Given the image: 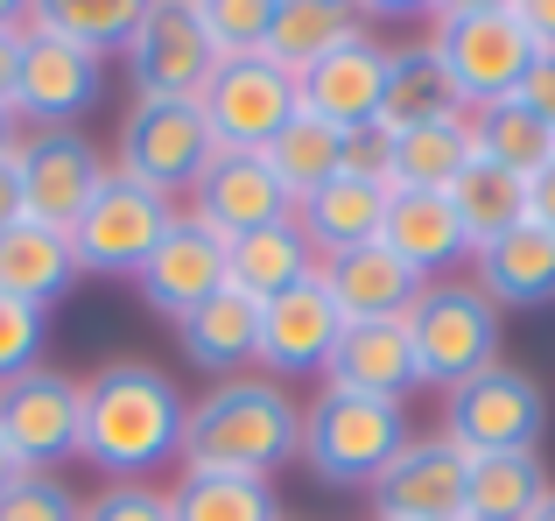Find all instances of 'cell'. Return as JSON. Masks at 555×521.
I'll use <instances>...</instances> for the list:
<instances>
[{"instance_id": "obj_1", "label": "cell", "mask_w": 555, "mask_h": 521, "mask_svg": "<svg viewBox=\"0 0 555 521\" xmlns=\"http://www.w3.org/2000/svg\"><path fill=\"white\" fill-rule=\"evenodd\" d=\"M183 387L149 359H106L85 373V416H78V458L106 472V486H155V472L183 466Z\"/></svg>"}, {"instance_id": "obj_2", "label": "cell", "mask_w": 555, "mask_h": 521, "mask_svg": "<svg viewBox=\"0 0 555 521\" xmlns=\"http://www.w3.org/2000/svg\"><path fill=\"white\" fill-rule=\"evenodd\" d=\"M302 452V409L282 381L240 373L211 381L183 416V466L177 472H240V480H274Z\"/></svg>"}, {"instance_id": "obj_3", "label": "cell", "mask_w": 555, "mask_h": 521, "mask_svg": "<svg viewBox=\"0 0 555 521\" xmlns=\"http://www.w3.org/2000/svg\"><path fill=\"white\" fill-rule=\"evenodd\" d=\"M422 42L443 64L464 113L492 106V99H514L528 64H534V36H528L514 0H450V8L429 14V36Z\"/></svg>"}, {"instance_id": "obj_4", "label": "cell", "mask_w": 555, "mask_h": 521, "mask_svg": "<svg viewBox=\"0 0 555 521\" xmlns=\"http://www.w3.org/2000/svg\"><path fill=\"white\" fill-rule=\"evenodd\" d=\"M408 409L379 395H345V387H317V402L302 409V452L296 466H310V480L324 486H366L408 452Z\"/></svg>"}, {"instance_id": "obj_5", "label": "cell", "mask_w": 555, "mask_h": 521, "mask_svg": "<svg viewBox=\"0 0 555 521\" xmlns=\"http://www.w3.org/2000/svg\"><path fill=\"white\" fill-rule=\"evenodd\" d=\"M408 345H415L422 387H464L472 373L500 367V310L478 282H422V296L408 303Z\"/></svg>"}, {"instance_id": "obj_6", "label": "cell", "mask_w": 555, "mask_h": 521, "mask_svg": "<svg viewBox=\"0 0 555 521\" xmlns=\"http://www.w3.org/2000/svg\"><path fill=\"white\" fill-rule=\"evenodd\" d=\"M211 155H218V141H211V127H204L197 99H127L113 169H127L134 183H149V191H163L169 205H177V191L183 198L197 191Z\"/></svg>"}, {"instance_id": "obj_7", "label": "cell", "mask_w": 555, "mask_h": 521, "mask_svg": "<svg viewBox=\"0 0 555 521\" xmlns=\"http://www.w3.org/2000/svg\"><path fill=\"white\" fill-rule=\"evenodd\" d=\"M542 430H548L542 381L506 367V359L443 395V437L472 458L478 452H542Z\"/></svg>"}, {"instance_id": "obj_8", "label": "cell", "mask_w": 555, "mask_h": 521, "mask_svg": "<svg viewBox=\"0 0 555 521\" xmlns=\"http://www.w3.org/2000/svg\"><path fill=\"white\" fill-rule=\"evenodd\" d=\"M177 226V205L149 183H134L127 169H106V183L92 191V205L70 226V247H78L85 275H127L134 282L141 260L155 254V240Z\"/></svg>"}, {"instance_id": "obj_9", "label": "cell", "mask_w": 555, "mask_h": 521, "mask_svg": "<svg viewBox=\"0 0 555 521\" xmlns=\"http://www.w3.org/2000/svg\"><path fill=\"white\" fill-rule=\"evenodd\" d=\"M197 113H204V127H211L218 149L260 155L302 113V92L274 56L254 50V56H225V64L211 71V85L197 92Z\"/></svg>"}, {"instance_id": "obj_10", "label": "cell", "mask_w": 555, "mask_h": 521, "mask_svg": "<svg viewBox=\"0 0 555 521\" xmlns=\"http://www.w3.org/2000/svg\"><path fill=\"white\" fill-rule=\"evenodd\" d=\"M106 99V56L50 36L22 14V64H14V120L28 127H78Z\"/></svg>"}, {"instance_id": "obj_11", "label": "cell", "mask_w": 555, "mask_h": 521, "mask_svg": "<svg viewBox=\"0 0 555 521\" xmlns=\"http://www.w3.org/2000/svg\"><path fill=\"white\" fill-rule=\"evenodd\" d=\"M106 155L78 135V127H28L14 149V183H22V219L70 233L92 191L106 183Z\"/></svg>"}, {"instance_id": "obj_12", "label": "cell", "mask_w": 555, "mask_h": 521, "mask_svg": "<svg viewBox=\"0 0 555 521\" xmlns=\"http://www.w3.org/2000/svg\"><path fill=\"white\" fill-rule=\"evenodd\" d=\"M78 416H85V381L64 367H28L0 387V437L22 458V472H56L78 458Z\"/></svg>"}, {"instance_id": "obj_13", "label": "cell", "mask_w": 555, "mask_h": 521, "mask_svg": "<svg viewBox=\"0 0 555 521\" xmlns=\"http://www.w3.org/2000/svg\"><path fill=\"white\" fill-rule=\"evenodd\" d=\"M218 56L204 42L197 0H155L141 8V28L127 42V85L134 99H197L211 85Z\"/></svg>"}, {"instance_id": "obj_14", "label": "cell", "mask_w": 555, "mask_h": 521, "mask_svg": "<svg viewBox=\"0 0 555 521\" xmlns=\"http://www.w3.org/2000/svg\"><path fill=\"white\" fill-rule=\"evenodd\" d=\"M338 339H345V317H338V303H331L324 275H310V282H296L288 296L260 303V353H254V367L268 373V381H310V373L331 367Z\"/></svg>"}, {"instance_id": "obj_15", "label": "cell", "mask_w": 555, "mask_h": 521, "mask_svg": "<svg viewBox=\"0 0 555 521\" xmlns=\"http://www.w3.org/2000/svg\"><path fill=\"white\" fill-rule=\"evenodd\" d=\"M464 472L472 452L436 430V437H408V452L373 480V514L379 521H464Z\"/></svg>"}, {"instance_id": "obj_16", "label": "cell", "mask_w": 555, "mask_h": 521, "mask_svg": "<svg viewBox=\"0 0 555 521\" xmlns=\"http://www.w3.org/2000/svg\"><path fill=\"white\" fill-rule=\"evenodd\" d=\"M288 212H296V198L282 191L268 155H240V149H218L211 169L197 177V191H190V219L211 226L225 247L260 233V226H274V219H288Z\"/></svg>"}, {"instance_id": "obj_17", "label": "cell", "mask_w": 555, "mask_h": 521, "mask_svg": "<svg viewBox=\"0 0 555 521\" xmlns=\"http://www.w3.org/2000/svg\"><path fill=\"white\" fill-rule=\"evenodd\" d=\"M225 240L211 233V226H197L190 212H177V226H169L163 240H155V254L141 260V275H134V289H141V303H149L155 317H190L204 296H218L225 289Z\"/></svg>"}, {"instance_id": "obj_18", "label": "cell", "mask_w": 555, "mask_h": 521, "mask_svg": "<svg viewBox=\"0 0 555 521\" xmlns=\"http://www.w3.org/2000/svg\"><path fill=\"white\" fill-rule=\"evenodd\" d=\"M387 50H393V42H379L373 28H366L359 42H345V50H331L324 64H310L296 78L302 113L345 127V135H366V127H379V99H387Z\"/></svg>"}, {"instance_id": "obj_19", "label": "cell", "mask_w": 555, "mask_h": 521, "mask_svg": "<svg viewBox=\"0 0 555 521\" xmlns=\"http://www.w3.org/2000/svg\"><path fill=\"white\" fill-rule=\"evenodd\" d=\"M324 387H345V395H379V402H408L422 387L408 325H401V317H379V325H345L338 353H331V367H324Z\"/></svg>"}, {"instance_id": "obj_20", "label": "cell", "mask_w": 555, "mask_h": 521, "mask_svg": "<svg viewBox=\"0 0 555 521\" xmlns=\"http://www.w3.org/2000/svg\"><path fill=\"white\" fill-rule=\"evenodd\" d=\"M387 183L379 177H359V169H338V177L324 183V191H310L296 205V226L302 240L317 247V260L331 254H352V247H373L379 226H387Z\"/></svg>"}, {"instance_id": "obj_21", "label": "cell", "mask_w": 555, "mask_h": 521, "mask_svg": "<svg viewBox=\"0 0 555 521\" xmlns=\"http://www.w3.org/2000/svg\"><path fill=\"white\" fill-rule=\"evenodd\" d=\"M78 282H85V268H78L70 233L36 226V219H14L0 233V296L28 303V310H56Z\"/></svg>"}, {"instance_id": "obj_22", "label": "cell", "mask_w": 555, "mask_h": 521, "mask_svg": "<svg viewBox=\"0 0 555 521\" xmlns=\"http://www.w3.org/2000/svg\"><path fill=\"white\" fill-rule=\"evenodd\" d=\"M379 247L393 260L422 275V282H443V268L472 260V240H464L457 212H450L443 191H393L387 198V226H379Z\"/></svg>"}, {"instance_id": "obj_23", "label": "cell", "mask_w": 555, "mask_h": 521, "mask_svg": "<svg viewBox=\"0 0 555 521\" xmlns=\"http://www.w3.org/2000/svg\"><path fill=\"white\" fill-rule=\"evenodd\" d=\"M177 345L183 359L197 373H218V381H240L246 367H254L260 353V303L240 296V289H218V296H204L190 317H177Z\"/></svg>"}, {"instance_id": "obj_24", "label": "cell", "mask_w": 555, "mask_h": 521, "mask_svg": "<svg viewBox=\"0 0 555 521\" xmlns=\"http://www.w3.org/2000/svg\"><path fill=\"white\" fill-rule=\"evenodd\" d=\"M324 289L331 303H338L345 325H379V317H408V303L422 296V275L408 268V260H393L387 247H352V254H331L324 268Z\"/></svg>"}, {"instance_id": "obj_25", "label": "cell", "mask_w": 555, "mask_h": 521, "mask_svg": "<svg viewBox=\"0 0 555 521\" xmlns=\"http://www.w3.org/2000/svg\"><path fill=\"white\" fill-rule=\"evenodd\" d=\"M472 282L492 296V310H542V303H555V233L520 219L514 233H500L492 247L472 254Z\"/></svg>"}, {"instance_id": "obj_26", "label": "cell", "mask_w": 555, "mask_h": 521, "mask_svg": "<svg viewBox=\"0 0 555 521\" xmlns=\"http://www.w3.org/2000/svg\"><path fill=\"white\" fill-rule=\"evenodd\" d=\"M359 36H366V8H345V0H274L260 56H274L288 78H302L310 64H324L331 50H345Z\"/></svg>"}, {"instance_id": "obj_27", "label": "cell", "mask_w": 555, "mask_h": 521, "mask_svg": "<svg viewBox=\"0 0 555 521\" xmlns=\"http://www.w3.org/2000/svg\"><path fill=\"white\" fill-rule=\"evenodd\" d=\"M472 113H443V120H422L387 135V191H450L457 169L472 163Z\"/></svg>"}, {"instance_id": "obj_28", "label": "cell", "mask_w": 555, "mask_h": 521, "mask_svg": "<svg viewBox=\"0 0 555 521\" xmlns=\"http://www.w3.org/2000/svg\"><path fill=\"white\" fill-rule=\"evenodd\" d=\"M317 268H324V260H317V247L302 240L296 212L274 219V226H260V233H246V240H232V254H225V282L240 289V296H254V303L288 296V289L310 282Z\"/></svg>"}, {"instance_id": "obj_29", "label": "cell", "mask_w": 555, "mask_h": 521, "mask_svg": "<svg viewBox=\"0 0 555 521\" xmlns=\"http://www.w3.org/2000/svg\"><path fill=\"white\" fill-rule=\"evenodd\" d=\"M548 494L542 452H478L464 472V521H534Z\"/></svg>"}, {"instance_id": "obj_30", "label": "cell", "mask_w": 555, "mask_h": 521, "mask_svg": "<svg viewBox=\"0 0 555 521\" xmlns=\"http://www.w3.org/2000/svg\"><path fill=\"white\" fill-rule=\"evenodd\" d=\"M443 198H450V212H457L472 254L492 247L500 233H514V226L528 219V177H520V169H506V163H492V155H472Z\"/></svg>"}, {"instance_id": "obj_31", "label": "cell", "mask_w": 555, "mask_h": 521, "mask_svg": "<svg viewBox=\"0 0 555 521\" xmlns=\"http://www.w3.org/2000/svg\"><path fill=\"white\" fill-rule=\"evenodd\" d=\"M443 113H464V106H457V92H450L443 64L429 56V42H393L387 50V99H379V135L443 120Z\"/></svg>"}, {"instance_id": "obj_32", "label": "cell", "mask_w": 555, "mask_h": 521, "mask_svg": "<svg viewBox=\"0 0 555 521\" xmlns=\"http://www.w3.org/2000/svg\"><path fill=\"white\" fill-rule=\"evenodd\" d=\"M345 149H352V135H345V127L317 120V113H296V120H288L260 155H268V169L282 177V191L302 205L310 191H324V183L345 169Z\"/></svg>"}, {"instance_id": "obj_33", "label": "cell", "mask_w": 555, "mask_h": 521, "mask_svg": "<svg viewBox=\"0 0 555 521\" xmlns=\"http://www.w3.org/2000/svg\"><path fill=\"white\" fill-rule=\"evenodd\" d=\"M177 521H282L274 480H240V472H177L169 486Z\"/></svg>"}, {"instance_id": "obj_34", "label": "cell", "mask_w": 555, "mask_h": 521, "mask_svg": "<svg viewBox=\"0 0 555 521\" xmlns=\"http://www.w3.org/2000/svg\"><path fill=\"white\" fill-rule=\"evenodd\" d=\"M28 22L92 56H127L141 28V0H42V8H28Z\"/></svg>"}, {"instance_id": "obj_35", "label": "cell", "mask_w": 555, "mask_h": 521, "mask_svg": "<svg viewBox=\"0 0 555 521\" xmlns=\"http://www.w3.org/2000/svg\"><path fill=\"white\" fill-rule=\"evenodd\" d=\"M472 149L506 163V169H520V177H534L555 155V127L534 106H520V99H492V106L472 113Z\"/></svg>"}, {"instance_id": "obj_36", "label": "cell", "mask_w": 555, "mask_h": 521, "mask_svg": "<svg viewBox=\"0 0 555 521\" xmlns=\"http://www.w3.org/2000/svg\"><path fill=\"white\" fill-rule=\"evenodd\" d=\"M268 14H274V0H197L204 42H211L218 64L225 56H254L268 42Z\"/></svg>"}, {"instance_id": "obj_37", "label": "cell", "mask_w": 555, "mask_h": 521, "mask_svg": "<svg viewBox=\"0 0 555 521\" xmlns=\"http://www.w3.org/2000/svg\"><path fill=\"white\" fill-rule=\"evenodd\" d=\"M85 500L64 486V472H22L0 494V521H78Z\"/></svg>"}, {"instance_id": "obj_38", "label": "cell", "mask_w": 555, "mask_h": 521, "mask_svg": "<svg viewBox=\"0 0 555 521\" xmlns=\"http://www.w3.org/2000/svg\"><path fill=\"white\" fill-rule=\"evenodd\" d=\"M42 345H50V310H28V303L0 296V387L14 373L42 367Z\"/></svg>"}, {"instance_id": "obj_39", "label": "cell", "mask_w": 555, "mask_h": 521, "mask_svg": "<svg viewBox=\"0 0 555 521\" xmlns=\"http://www.w3.org/2000/svg\"><path fill=\"white\" fill-rule=\"evenodd\" d=\"M78 521H177L169 514V486H99V494H85V514Z\"/></svg>"}, {"instance_id": "obj_40", "label": "cell", "mask_w": 555, "mask_h": 521, "mask_svg": "<svg viewBox=\"0 0 555 521\" xmlns=\"http://www.w3.org/2000/svg\"><path fill=\"white\" fill-rule=\"evenodd\" d=\"M514 99H520V106H534L555 127V50H534V64H528V78H520Z\"/></svg>"}, {"instance_id": "obj_41", "label": "cell", "mask_w": 555, "mask_h": 521, "mask_svg": "<svg viewBox=\"0 0 555 521\" xmlns=\"http://www.w3.org/2000/svg\"><path fill=\"white\" fill-rule=\"evenodd\" d=\"M528 219L542 226V233H555V155L528 177Z\"/></svg>"}, {"instance_id": "obj_42", "label": "cell", "mask_w": 555, "mask_h": 521, "mask_svg": "<svg viewBox=\"0 0 555 521\" xmlns=\"http://www.w3.org/2000/svg\"><path fill=\"white\" fill-rule=\"evenodd\" d=\"M520 22H528L534 50H555V0H520Z\"/></svg>"}, {"instance_id": "obj_43", "label": "cell", "mask_w": 555, "mask_h": 521, "mask_svg": "<svg viewBox=\"0 0 555 521\" xmlns=\"http://www.w3.org/2000/svg\"><path fill=\"white\" fill-rule=\"evenodd\" d=\"M14 64H22V28H0V106H14Z\"/></svg>"}, {"instance_id": "obj_44", "label": "cell", "mask_w": 555, "mask_h": 521, "mask_svg": "<svg viewBox=\"0 0 555 521\" xmlns=\"http://www.w3.org/2000/svg\"><path fill=\"white\" fill-rule=\"evenodd\" d=\"M14 219H22V183H14V155H8V163H0V233H8Z\"/></svg>"}, {"instance_id": "obj_45", "label": "cell", "mask_w": 555, "mask_h": 521, "mask_svg": "<svg viewBox=\"0 0 555 521\" xmlns=\"http://www.w3.org/2000/svg\"><path fill=\"white\" fill-rule=\"evenodd\" d=\"M14 149H22V120H14V113L8 106H0V163H8V155Z\"/></svg>"}, {"instance_id": "obj_46", "label": "cell", "mask_w": 555, "mask_h": 521, "mask_svg": "<svg viewBox=\"0 0 555 521\" xmlns=\"http://www.w3.org/2000/svg\"><path fill=\"white\" fill-rule=\"evenodd\" d=\"M14 480H22V458H14V452H8V437H0V494H8Z\"/></svg>"}, {"instance_id": "obj_47", "label": "cell", "mask_w": 555, "mask_h": 521, "mask_svg": "<svg viewBox=\"0 0 555 521\" xmlns=\"http://www.w3.org/2000/svg\"><path fill=\"white\" fill-rule=\"evenodd\" d=\"M0 28H22V8H14V0H0Z\"/></svg>"}, {"instance_id": "obj_48", "label": "cell", "mask_w": 555, "mask_h": 521, "mask_svg": "<svg viewBox=\"0 0 555 521\" xmlns=\"http://www.w3.org/2000/svg\"><path fill=\"white\" fill-rule=\"evenodd\" d=\"M534 521H555V494H548V500H542V514H534Z\"/></svg>"}, {"instance_id": "obj_49", "label": "cell", "mask_w": 555, "mask_h": 521, "mask_svg": "<svg viewBox=\"0 0 555 521\" xmlns=\"http://www.w3.org/2000/svg\"><path fill=\"white\" fill-rule=\"evenodd\" d=\"M282 521H288V514H282Z\"/></svg>"}]
</instances>
